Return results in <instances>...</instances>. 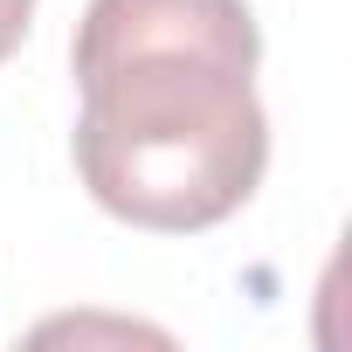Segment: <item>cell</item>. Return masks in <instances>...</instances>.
I'll return each mask as SVG.
<instances>
[{"mask_svg":"<svg viewBox=\"0 0 352 352\" xmlns=\"http://www.w3.org/2000/svg\"><path fill=\"white\" fill-rule=\"evenodd\" d=\"M256 63L249 0H90L69 42L90 201L152 235L228 221L270 166Z\"/></svg>","mask_w":352,"mask_h":352,"instance_id":"1","label":"cell"},{"mask_svg":"<svg viewBox=\"0 0 352 352\" xmlns=\"http://www.w3.org/2000/svg\"><path fill=\"white\" fill-rule=\"evenodd\" d=\"M83 331H97V338H152V345H166V331H152V324H104V318H63V324H42L35 338H83Z\"/></svg>","mask_w":352,"mask_h":352,"instance_id":"2","label":"cell"},{"mask_svg":"<svg viewBox=\"0 0 352 352\" xmlns=\"http://www.w3.org/2000/svg\"><path fill=\"white\" fill-rule=\"evenodd\" d=\"M28 21H35V0H0V63L28 42Z\"/></svg>","mask_w":352,"mask_h":352,"instance_id":"3","label":"cell"}]
</instances>
